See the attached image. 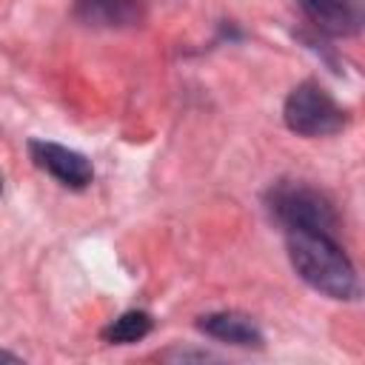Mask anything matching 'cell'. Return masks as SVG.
I'll return each mask as SVG.
<instances>
[{
  "label": "cell",
  "mask_w": 365,
  "mask_h": 365,
  "mask_svg": "<svg viewBox=\"0 0 365 365\" xmlns=\"http://www.w3.org/2000/svg\"><path fill=\"white\" fill-rule=\"evenodd\" d=\"M308 20L334 37H351L362 29L365 0H299Z\"/></svg>",
  "instance_id": "5b68a950"
},
{
  "label": "cell",
  "mask_w": 365,
  "mask_h": 365,
  "mask_svg": "<svg viewBox=\"0 0 365 365\" xmlns=\"http://www.w3.org/2000/svg\"><path fill=\"white\" fill-rule=\"evenodd\" d=\"M74 14L86 26L97 29H125L145 17L143 0H74Z\"/></svg>",
  "instance_id": "8992f818"
},
{
  "label": "cell",
  "mask_w": 365,
  "mask_h": 365,
  "mask_svg": "<svg viewBox=\"0 0 365 365\" xmlns=\"http://www.w3.org/2000/svg\"><path fill=\"white\" fill-rule=\"evenodd\" d=\"M197 328L220 342H231V345H240V348H262V331L259 325L240 314V311H214V314H205L197 319Z\"/></svg>",
  "instance_id": "52a82bcc"
},
{
  "label": "cell",
  "mask_w": 365,
  "mask_h": 365,
  "mask_svg": "<svg viewBox=\"0 0 365 365\" xmlns=\"http://www.w3.org/2000/svg\"><path fill=\"white\" fill-rule=\"evenodd\" d=\"M285 248L302 282L331 299H356L359 279L348 254L334 234L322 231H285Z\"/></svg>",
  "instance_id": "6da1fadb"
},
{
  "label": "cell",
  "mask_w": 365,
  "mask_h": 365,
  "mask_svg": "<svg viewBox=\"0 0 365 365\" xmlns=\"http://www.w3.org/2000/svg\"><path fill=\"white\" fill-rule=\"evenodd\" d=\"M151 328H154L151 314H145V311H125L108 328H103V339L111 342V345H131V342L148 336Z\"/></svg>",
  "instance_id": "ba28073f"
},
{
  "label": "cell",
  "mask_w": 365,
  "mask_h": 365,
  "mask_svg": "<svg viewBox=\"0 0 365 365\" xmlns=\"http://www.w3.org/2000/svg\"><path fill=\"white\" fill-rule=\"evenodd\" d=\"M265 205L271 217L285 228V231H322V234H336V211L331 200L299 180H279L268 188Z\"/></svg>",
  "instance_id": "7a4b0ae2"
},
{
  "label": "cell",
  "mask_w": 365,
  "mask_h": 365,
  "mask_svg": "<svg viewBox=\"0 0 365 365\" xmlns=\"http://www.w3.org/2000/svg\"><path fill=\"white\" fill-rule=\"evenodd\" d=\"M29 157L31 163L51 174L60 185L66 188H86L91 180H94V168H91V160L74 148H66L60 143H51V140H29Z\"/></svg>",
  "instance_id": "277c9868"
},
{
  "label": "cell",
  "mask_w": 365,
  "mask_h": 365,
  "mask_svg": "<svg viewBox=\"0 0 365 365\" xmlns=\"http://www.w3.org/2000/svg\"><path fill=\"white\" fill-rule=\"evenodd\" d=\"M285 125L299 137H331L345 128V108L317 80H305L291 88L282 106Z\"/></svg>",
  "instance_id": "3957f363"
},
{
  "label": "cell",
  "mask_w": 365,
  "mask_h": 365,
  "mask_svg": "<svg viewBox=\"0 0 365 365\" xmlns=\"http://www.w3.org/2000/svg\"><path fill=\"white\" fill-rule=\"evenodd\" d=\"M0 359H11V362H20L17 354H9V351H0Z\"/></svg>",
  "instance_id": "9c48e42d"
},
{
  "label": "cell",
  "mask_w": 365,
  "mask_h": 365,
  "mask_svg": "<svg viewBox=\"0 0 365 365\" xmlns=\"http://www.w3.org/2000/svg\"><path fill=\"white\" fill-rule=\"evenodd\" d=\"M0 188H3V182H0Z\"/></svg>",
  "instance_id": "30bf717a"
}]
</instances>
